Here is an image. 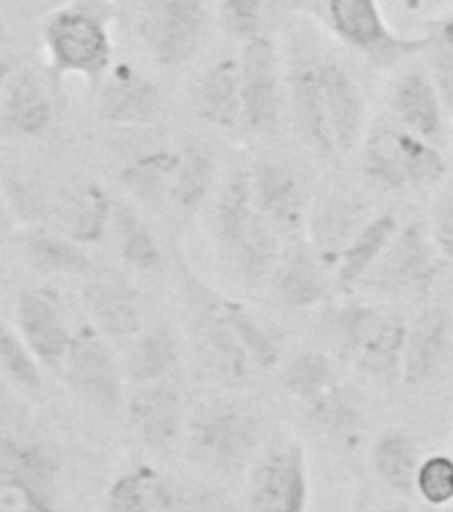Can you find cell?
I'll list each match as a JSON object with an SVG mask.
<instances>
[{
  "label": "cell",
  "mask_w": 453,
  "mask_h": 512,
  "mask_svg": "<svg viewBox=\"0 0 453 512\" xmlns=\"http://www.w3.org/2000/svg\"><path fill=\"white\" fill-rule=\"evenodd\" d=\"M0 283H3V264H0Z\"/></svg>",
  "instance_id": "cell-50"
},
{
  "label": "cell",
  "mask_w": 453,
  "mask_h": 512,
  "mask_svg": "<svg viewBox=\"0 0 453 512\" xmlns=\"http://www.w3.org/2000/svg\"><path fill=\"white\" fill-rule=\"evenodd\" d=\"M163 110V94L155 80L134 64H112L96 96V118L107 126L142 128L155 123Z\"/></svg>",
  "instance_id": "cell-15"
},
{
  "label": "cell",
  "mask_w": 453,
  "mask_h": 512,
  "mask_svg": "<svg viewBox=\"0 0 453 512\" xmlns=\"http://www.w3.org/2000/svg\"><path fill=\"white\" fill-rule=\"evenodd\" d=\"M187 454L203 470L235 478L251 470L264 446L262 416L246 403L206 398L187 416Z\"/></svg>",
  "instance_id": "cell-2"
},
{
  "label": "cell",
  "mask_w": 453,
  "mask_h": 512,
  "mask_svg": "<svg viewBox=\"0 0 453 512\" xmlns=\"http://www.w3.org/2000/svg\"><path fill=\"white\" fill-rule=\"evenodd\" d=\"M0 512H59V507L54 502V491L24 475L0 470Z\"/></svg>",
  "instance_id": "cell-41"
},
{
  "label": "cell",
  "mask_w": 453,
  "mask_h": 512,
  "mask_svg": "<svg viewBox=\"0 0 453 512\" xmlns=\"http://www.w3.org/2000/svg\"><path fill=\"white\" fill-rule=\"evenodd\" d=\"M176 166H179V152L166 150V147L144 150L120 168L118 182L136 200L160 203V200L171 198Z\"/></svg>",
  "instance_id": "cell-35"
},
{
  "label": "cell",
  "mask_w": 453,
  "mask_h": 512,
  "mask_svg": "<svg viewBox=\"0 0 453 512\" xmlns=\"http://www.w3.org/2000/svg\"><path fill=\"white\" fill-rule=\"evenodd\" d=\"M16 62L14 59H8V56H0V99H3V94H6V86L11 83V78L16 75Z\"/></svg>",
  "instance_id": "cell-47"
},
{
  "label": "cell",
  "mask_w": 453,
  "mask_h": 512,
  "mask_svg": "<svg viewBox=\"0 0 453 512\" xmlns=\"http://www.w3.org/2000/svg\"><path fill=\"white\" fill-rule=\"evenodd\" d=\"M224 315L230 320L232 331L238 336L240 347L246 350L251 366L262 368V371H270L280 363V347H283V336L254 315V312L243 307L235 299H227L224 296Z\"/></svg>",
  "instance_id": "cell-38"
},
{
  "label": "cell",
  "mask_w": 453,
  "mask_h": 512,
  "mask_svg": "<svg viewBox=\"0 0 453 512\" xmlns=\"http://www.w3.org/2000/svg\"><path fill=\"white\" fill-rule=\"evenodd\" d=\"M390 107L398 126L432 144L443 142V136H446V102H443L430 70L408 67L406 72H400L392 83Z\"/></svg>",
  "instance_id": "cell-21"
},
{
  "label": "cell",
  "mask_w": 453,
  "mask_h": 512,
  "mask_svg": "<svg viewBox=\"0 0 453 512\" xmlns=\"http://www.w3.org/2000/svg\"><path fill=\"white\" fill-rule=\"evenodd\" d=\"M453 326L443 307H427L408 323L403 352V387L419 390L440 374L451 352Z\"/></svg>",
  "instance_id": "cell-22"
},
{
  "label": "cell",
  "mask_w": 453,
  "mask_h": 512,
  "mask_svg": "<svg viewBox=\"0 0 453 512\" xmlns=\"http://www.w3.org/2000/svg\"><path fill=\"white\" fill-rule=\"evenodd\" d=\"M128 424L144 446L166 451L182 435L187 414H184V392L176 376L163 382L139 384L128 398Z\"/></svg>",
  "instance_id": "cell-18"
},
{
  "label": "cell",
  "mask_w": 453,
  "mask_h": 512,
  "mask_svg": "<svg viewBox=\"0 0 453 512\" xmlns=\"http://www.w3.org/2000/svg\"><path fill=\"white\" fill-rule=\"evenodd\" d=\"M323 14L336 38L379 70H392L400 62L424 54L430 46L427 35L406 38L392 30L379 0H323Z\"/></svg>",
  "instance_id": "cell-6"
},
{
  "label": "cell",
  "mask_w": 453,
  "mask_h": 512,
  "mask_svg": "<svg viewBox=\"0 0 453 512\" xmlns=\"http://www.w3.org/2000/svg\"><path fill=\"white\" fill-rule=\"evenodd\" d=\"M323 88H326V112L336 152L355 150L366 126V99L352 72L336 59H323Z\"/></svg>",
  "instance_id": "cell-25"
},
{
  "label": "cell",
  "mask_w": 453,
  "mask_h": 512,
  "mask_svg": "<svg viewBox=\"0 0 453 512\" xmlns=\"http://www.w3.org/2000/svg\"><path fill=\"white\" fill-rule=\"evenodd\" d=\"M251 512H307L310 504V475L307 454L299 440L272 435L264 440L248 470L246 486Z\"/></svg>",
  "instance_id": "cell-7"
},
{
  "label": "cell",
  "mask_w": 453,
  "mask_h": 512,
  "mask_svg": "<svg viewBox=\"0 0 453 512\" xmlns=\"http://www.w3.org/2000/svg\"><path fill=\"white\" fill-rule=\"evenodd\" d=\"M371 512H411L406 507H379V510H371Z\"/></svg>",
  "instance_id": "cell-49"
},
{
  "label": "cell",
  "mask_w": 453,
  "mask_h": 512,
  "mask_svg": "<svg viewBox=\"0 0 453 512\" xmlns=\"http://www.w3.org/2000/svg\"><path fill=\"white\" fill-rule=\"evenodd\" d=\"M179 360H182V350H179L176 331L168 323H155L136 336L134 347L128 352L126 374L134 387L163 382L176 374Z\"/></svg>",
  "instance_id": "cell-32"
},
{
  "label": "cell",
  "mask_w": 453,
  "mask_h": 512,
  "mask_svg": "<svg viewBox=\"0 0 453 512\" xmlns=\"http://www.w3.org/2000/svg\"><path fill=\"white\" fill-rule=\"evenodd\" d=\"M251 171V192H254L256 211L283 235V238H302L307 230L312 195L294 166L286 160L262 158Z\"/></svg>",
  "instance_id": "cell-12"
},
{
  "label": "cell",
  "mask_w": 453,
  "mask_h": 512,
  "mask_svg": "<svg viewBox=\"0 0 453 512\" xmlns=\"http://www.w3.org/2000/svg\"><path fill=\"white\" fill-rule=\"evenodd\" d=\"M62 374L72 395L99 414L112 416L126 406L123 371L115 360V352L91 328H80L75 334L64 358Z\"/></svg>",
  "instance_id": "cell-9"
},
{
  "label": "cell",
  "mask_w": 453,
  "mask_h": 512,
  "mask_svg": "<svg viewBox=\"0 0 453 512\" xmlns=\"http://www.w3.org/2000/svg\"><path fill=\"white\" fill-rule=\"evenodd\" d=\"M56 118L54 78L51 72L16 70L0 99V136L3 139H38Z\"/></svg>",
  "instance_id": "cell-17"
},
{
  "label": "cell",
  "mask_w": 453,
  "mask_h": 512,
  "mask_svg": "<svg viewBox=\"0 0 453 512\" xmlns=\"http://www.w3.org/2000/svg\"><path fill=\"white\" fill-rule=\"evenodd\" d=\"M360 171L371 187L382 192H424L446 179L448 163L438 144L411 134L398 123H382L360 150Z\"/></svg>",
  "instance_id": "cell-3"
},
{
  "label": "cell",
  "mask_w": 453,
  "mask_h": 512,
  "mask_svg": "<svg viewBox=\"0 0 453 512\" xmlns=\"http://www.w3.org/2000/svg\"><path fill=\"white\" fill-rule=\"evenodd\" d=\"M3 198L11 219H19L24 227H48L54 222V195H48L46 187L35 179L8 176Z\"/></svg>",
  "instance_id": "cell-39"
},
{
  "label": "cell",
  "mask_w": 453,
  "mask_h": 512,
  "mask_svg": "<svg viewBox=\"0 0 453 512\" xmlns=\"http://www.w3.org/2000/svg\"><path fill=\"white\" fill-rule=\"evenodd\" d=\"M427 38L430 46L424 54L430 59L432 80L446 102V110H453V11L435 22Z\"/></svg>",
  "instance_id": "cell-42"
},
{
  "label": "cell",
  "mask_w": 453,
  "mask_h": 512,
  "mask_svg": "<svg viewBox=\"0 0 453 512\" xmlns=\"http://www.w3.org/2000/svg\"><path fill=\"white\" fill-rule=\"evenodd\" d=\"M256 219H259V211H256L254 192H251V171L235 168L216 195L214 208V235L224 256H230L238 248Z\"/></svg>",
  "instance_id": "cell-31"
},
{
  "label": "cell",
  "mask_w": 453,
  "mask_h": 512,
  "mask_svg": "<svg viewBox=\"0 0 453 512\" xmlns=\"http://www.w3.org/2000/svg\"><path fill=\"white\" fill-rule=\"evenodd\" d=\"M440 259L443 256L427 224L408 222L398 227L360 291L379 299H424L438 283Z\"/></svg>",
  "instance_id": "cell-5"
},
{
  "label": "cell",
  "mask_w": 453,
  "mask_h": 512,
  "mask_svg": "<svg viewBox=\"0 0 453 512\" xmlns=\"http://www.w3.org/2000/svg\"><path fill=\"white\" fill-rule=\"evenodd\" d=\"M0 40H3V27H0Z\"/></svg>",
  "instance_id": "cell-51"
},
{
  "label": "cell",
  "mask_w": 453,
  "mask_h": 512,
  "mask_svg": "<svg viewBox=\"0 0 453 512\" xmlns=\"http://www.w3.org/2000/svg\"><path fill=\"white\" fill-rule=\"evenodd\" d=\"M110 230L115 235L120 259L131 270L147 272V275L163 270V251H160L158 240L131 203H126V200L112 203Z\"/></svg>",
  "instance_id": "cell-33"
},
{
  "label": "cell",
  "mask_w": 453,
  "mask_h": 512,
  "mask_svg": "<svg viewBox=\"0 0 453 512\" xmlns=\"http://www.w3.org/2000/svg\"><path fill=\"white\" fill-rule=\"evenodd\" d=\"M408 320L400 307L382 302L379 315L368 328L352 368H358L368 382L382 390H395L403 384V352H406Z\"/></svg>",
  "instance_id": "cell-20"
},
{
  "label": "cell",
  "mask_w": 453,
  "mask_h": 512,
  "mask_svg": "<svg viewBox=\"0 0 453 512\" xmlns=\"http://www.w3.org/2000/svg\"><path fill=\"white\" fill-rule=\"evenodd\" d=\"M264 0H222L219 6V24L222 30L238 43H251L262 38Z\"/></svg>",
  "instance_id": "cell-44"
},
{
  "label": "cell",
  "mask_w": 453,
  "mask_h": 512,
  "mask_svg": "<svg viewBox=\"0 0 453 512\" xmlns=\"http://www.w3.org/2000/svg\"><path fill=\"white\" fill-rule=\"evenodd\" d=\"M216 155L206 144L192 142L179 150V166H176L174 187H171V203L184 214H195L206 206L216 184Z\"/></svg>",
  "instance_id": "cell-36"
},
{
  "label": "cell",
  "mask_w": 453,
  "mask_h": 512,
  "mask_svg": "<svg viewBox=\"0 0 453 512\" xmlns=\"http://www.w3.org/2000/svg\"><path fill=\"white\" fill-rule=\"evenodd\" d=\"M238 64L243 131L254 136H272L280 126V102H283V70H280L278 48L262 35L240 48Z\"/></svg>",
  "instance_id": "cell-10"
},
{
  "label": "cell",
  "mask_w": 453,
  "mask_h": 512,
  "mask_svg": "<svg viewBox=\"0 0 453 512\" xmlns=\"http://www.w3.org/2000/svg\"><path fill=\"white\" fill-rule=\"evenodd\" d=\"M398 219L395 214H376L368 219V224L355 235L350 246L344 248L339 262L334 267V288L339 294H358L368 272L374 270L376 262L382 259L387 246L398 232Z\"/></svg>",
  "instance_id": "cell-28"
},
{
  "label": "cell",
  "mask_w": 453,
  "mask_h": 512,
  "mask_svg": "<svg viewBox=\"0 0 453 512\" xmlns=\"http://www.w3.org/2000/svg\"><path fill=\"white\" fill-rule=\"evenodd\" d=\"M328 270L323 259L315 254L310 240L291 238L280 251L278 264L272 270L267 286L275 304L286 310H312L328 302Z\"/></svg>",
  "instance_id": "cell-16"
},
{
  "label": "cell",
  "mask_w": 453,
  "mask_h": 512,
  "mask_svg": "<svg viewBox=\"0 0 453 512\" xmlns=\"http://www.w3.org/2000/svg\"><path fill=\"white\" fill-rule=\"evenodd\" d=\"M11 214H8V206H6V198H3V192H0V232H6L11 227Z\"/></svg>",
  "instance_id": "cell-48"
},
{
  "label": "cell",
  "mask_w": 453,
  "mask_h": 512,
  "mask_svg": "<svg viewBox=\"0 0 453 512\" xmlns=\"http://www.w3.org/2000/svg\"><path fill=\"white\" fill-rule=\"evenodd\" d=\"M432 240L438 246L440 256L453 262V190L443 192L432 208Z\"/></svg>",
  "instance_id": "cell-45"
},
{
  "label": "cell",
  "mask_w": 453,
  "mask_h": 512,
  "mask_svg": "<svg viewBox=\"0 0 453 512\" xmlns=\"http://www.w3.org/2000/svg\"><path fill=\"white\" fill-rule=\"evenodd\" d=\"M304 414H307L315 430H320L323 435H328V438L347 448L358 443L368 419L363 392L344 382H336L320 398L304 403Z\"/></svg>",
  "instance_id": "cell-27"
},
{
  "label": "cell",
  "mask_w": 453,
  "mask_h": 512,
  "mask_svg": "<svg viewBox=\"0 0 453 512\" xmlns=\"http://www.w3.org/2000/svg\"><path fill=\"white\" fill-rule=\"evenodd\" d=\"M323 54H312L304 48H294L286 72V88L294 123L299 136L318 152L323 160L336 158L334 136L328 126L326 112V88H323Z\"/></svg>",
  "instance_id": "cell-14"
},
{
  "label": "cell",
  "mask_w": 453,
  "mask_h": 512,
  "mask_svg": "<svg viewBox=\"0 0 453 512\" xmlns=\"http://www.w3.org/2000/svg\"><path fill=\"white\" fill-rule=\"evenodd\" d=\"M107 512H182V507L171 480L150 464H136L110 486Z\"/></svg>",
  "instance_id": "cell-30"
},
{
  "label": "cell",
  "mask_w": 453,
  "mask_h": 512,
  "mask_svg": "<svg viewBox=\"0 0 453 512\" xmlns=\"http://www.w3.org/2000/svg\"><path fill=\"white\" fill-rule=\"evenodd\" d=\"M419 446L403 430H384L371 448V467L384 486L400 496L416 494V472H419Z\"/></svg>",
  "instance_id": "cell-34"
},
{
  "label": "cell",
  "mask_w": 453,
  "mask_h": 512,
  "mask_svg": "<svg viewBox=\"0 0 453 512\" xmlns=\"http://www.w3.org/2000/svg\"><path fill=\"white\" fill-rule=\"evenodd\" d=\"M16 248L32 270L40 275H72L88 278L96 270L80 243L48 227H24L16 232Z\"/></svg>",
  "instance_id": "cell-26"
},
{
  "label": "cell",
  "mask_w": 453,
  "mask_h": 512,
  "mask_svg": "<svg viewBox=\"0 0 453 512\" xmlns=\"http://www.w3.org/2000/svg\"><path fill=\"white\" fill-rule=\"evenodd\" d=\"M379 307H382V302H360V299L326 302L320 307L318 320H315V331L336 358L352 366L368 328L379 315Z\"/></svg>",
  "instance_id": "cell-29"
},
{
  "label": "cell",
  "mask_w": 453,
  "mask_h": 512,
  "mask_svg": "<svg viewBox=\"0 0 453 512\" xmlns=\"http://www.w3.org/2000/svg\"><path fill=\"white\" fill-rule=\"evenodd\" d=\"M43 51L48 59L51 78L78 75L91 86H102L112 70V32L110 8L99 0H72L46 16Z\"/></svg>",
  "instance_id": "cell-1"
},
{
  "label": "cell",
  "mask_w": 453,
  "mask_h": 512,
  "mask_svg": "<svg viewBox=\"0 0 453 512\" xmlns=\"http://www.w3.org/2000/svg\"><path fill=\"white\" fill-rule=\"evenodd\" d=\"M22 432L24 430H19L14 419H11V411L6 408V403L0 400V464H3V456H6L8 446H11Z\"/></svg>",
  "instance_id": "cell-46"
},
{
  "label": "cell",
  "mask_w": 453,
  "mask_h": 512,
  "mask_svg": "<svg viewBox=\"0 0 453 512\" xmlns=\"http://www.w3.org/2000/svg\"><path fill=\"white\" fill-rule=\"evenodd\" d=\"M416 494L432 507H446L453 502V456L432 454L419 464Z\"/></svg>",
  "instance_id": "cell-43"
},
{
  "label": "cell",
  "mask_w": 453,
  "mask_h": 512,
  "mask_svg": "<svg viewBox=\"0 0 453 512\" xmlns=\"http://www.w3.org/2000/svg\"><path fill=\"white\" fill-rule=\"evenodd\" d=\"M176 267H179L187 320H190V336L195 352H198L200 366L206 368V374L216 382L238 387L251 374V360H248L246 350L240 347L238 336L224 315V296L206 286L198 272L187 267L184 259H179Z\"/></svg>",
  "instance_id": "cell-4"
},
{
  "label": "cell",
  "mask_w": 453,
  "mask_h": 512,
  "mask_svg": "<svg viewBox=\"0 0 453 512\" xmlns=\"http://www.w3.org/2000/svg\"><path fill=\"white\" fill-rule=\"evenodd\" d=\"M192 112L208 126L224 128V131L243 128L238 56H224L195 80V86H192Z\"/></svg>",
  "instance_id": "cell-24"
},
{
  "label": "cell",
  "mask_w": 453,
  "mask_h": 512,
  "mask_svg": "<svg viewBox=\"0 0 453 512\" xmlns=\"http://www.w3.org/2000/svg\"><path fill=\"white\" fill-rule=\"evenodd\" d=\"M136 32L160 67H182L203 46L208 32L206 0H147Z\"/></svg>",
  "instance_id": "cell-8"
},
{
  "label": "cell",
  "mask_w": 453,
  "mask_h": 512,
  "mask_svg": "<svg viewBox=\"0 0 453 512\" xmlns=\"http://www.w3.org/2000/svg\"><path fill=\"white\" fill-rule=\"evenodd\" d=\"M0 368L8 376V382H14L19 390L40 395L43 392V376H40L38 358L24 344L19 331L8 326L6 320H0Z\"/></svg>",
  "instance_id": "cell-40"
},
{
  "label": "cell",
  "mask_w": 453,
  "mask_h": 512,
  "mask_svg": "<svg viewBox=\"0 0 453 512\" xmlns=\"http://www.w3.org/2000/svg\"><path fill=\"white\" fill-rule=\"evenodd\" d=\"M366 200L355 195L350 187L339 182H326L312 195L310 216H307V240L315 254L334 272L339 256L350 246L355 235L368 224ZM334 278V275H331Z\"/></svg>",
  "instance_id": "cell-11"
},
{
  "label": "cell",
  "mask_w": 453,
  "mask_h": 512,
  "mask_svg": "<svg viewBox=\"0 0 453 512\" xmlns=\"http://www.w3.org/2000/svg\"><path fill=\"white\" fill-rule=\"evenodd\" d=\"M83 304L104 336L131 339L142 334V296L123 272L96 267L83 286Z\"/></svg>",
  "instance_id": "cell-19"
},
{
  "label": "cell",
  "mask_w": 453,
  "mask_h": 512,
  "mask_svg": "<svg viewBox=\"0 0 453 512\" xmlns=\"http://www.w3.org/2000/svg\"><path fill=\"white\" fill-rule=\"evenodd\" d=\"M339 382L334 360L320 350H299L288 355L280 366V384L288 395H294L299 403H310L320 398Z\"/></svg>",
  "instance_id": "cell-37"
},
{
  "label": "cell",
  "mask_w": 453,
  "mask_h": 512,
  "mask_svg": "<svg viewBox=\"0 0 453 512\" xmlns=\"http://www.w3.org/2000/svg\"><path fill=\"white\" fill-rule=\"evenodd\" d=\"M14 315L16 331L30 347L32 355L38 358V363L62 371L64 358L75 339L70 323H67L62 296L56 294L54 288L24 286L16 294Z\"/></svg>",
  "instance_id": "cell-13"
},
{
  "label": "cell",
  "mask_w": 453,
  "mask_h": 512,
  "mask_svg": "<svg viewBox=\"0 0 453 512\" xmlns=\"http://www.w3.org/2000/svg\"><path fill=\"white\" fill-rule=\"evenodd\" d=\"M115 200L94 182L67 184L54 192V222L62 235L88 246L107 235Z\"/></svg>",
  "instance_id": "cell-23"
}]
</instances>
